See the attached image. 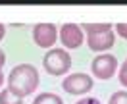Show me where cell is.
<instances>
[{
	"instance_id": "obj_5",
	"label": "cell",
	"mask_w": 127,
	"mask_h": 104,
	"mask_svg": "<svg viewBox=\"0 0 127 104\" xmlns=\"http://www.w3.org/2000/svg\"><path fill=\"white\" fill-rule=\"evenodd\" d=\"M33 40L40 48H50L58 40V29L54 23H37L33 27Z\"/></svg>"
},
{
	"instance_id": "obj_2",
	"label": "cell",
	"mask_w": 127,
	"mask_h": 104,
	"mask_svg": "<svg viewBox=\"0 0 127 104\" xmlns=\"http://www.w3.org/2000/svg\"><path fill=\"white\" fill-rule=\"evenodd\" d=\"M42 66L50 75H64L71 68V56L64 48H52L46 56L42 58Z\"/></svg>"
},
{
	"instance_id": "obj_16",
	"label": "cell",
	"mask_w": 127,
	"mask_h": 104,
	"mask_svg": "<svg viewBox=\"0 0 127 104\" xmlns=\"http://www.w3.org/2000/svg\"><path fill=\"white\" fill-rule=\"evenodd\" d=\"M4 35H6V27H4V25L0 23V40L4 39Z\"/></svg>"
},
{
	"instance_id": "obj_3",
	"label": "cell",
	"mask_w": 127,
	"mask_h": 104,
	"mask_svg": "<svg viewBox=\"0 0 127 104\" xmlns=\"http://www.w3.org/2000/svg\"><path fill=\"white\" fill-rule=\"evenodd\" d=\"M62 89L69 95H87L93 89V77L87 73H71L64 79Z\"/></svg>"
},
{
	"instance_id": "obj_11",
	"label": "cell",
	"mask_w": 127,
	"mask_h": 104,
	"mask_svg": "<svg viewBox=\"0 0 127 104\" xmlns=\"http://www.w3.org/2000/svg\"><path fill=\"white\" fill-rule=\"evenodd\" d=\"M108 104H127V91H118L110 96Z\"/></svg>"
},
{
	"instance_id": "obj_17",
	"label": "cell",
	"mask_w": 127,
	"mask_h": 104,
	"mask_svg": "<svg viewBox=\"0 0 127 104\" xmlns=\"http://www.w3.org/2000/svg\"><path fill=\"white\" fill-rule=\"evenodd\" d=\"M2 83H4V75H2V71H0V87H2Z\"/></svg>"
},
{
	"instance_id": "obj_7",
	"label": "cell",
	"mask_w": 127,
	"mask_h": 104,
	"mask_svg": "<svg viewBox=\"0 0 127 104\" xmlns=\"http://www.w3.org/2000/svg\"><path fill=\"white\" fill-rule=\"evenodd\" d=\"M114 31H104V33H96V35H89L87 37V44L91 46V50H96V52H104L108 48L114 46Z\"/></svg>"
},
{
	"instance_id": "obj_6",
	"label": "cell",
	"mask_w": 127,
	"mask_h": 104,
	"mask_svg": "<svg viewBox=\"0 0 127 104\" xmlns=\"http://www.w3.org/2000/svg\"><path fill=\"white\" fill-rule=\"evenodd\" d=\"M60 40L65 48H79L83 44V29L75 23H64L60 29Z\"/></svg>"
},
{
	"instance_id": "obj_9",
	"label": "cell",
	"mask_w": 127,
	"mask_h": 104,
	"mask_svg": "<svg viewBox=\"0 0 127 104\" xmlns=\"http://www.w3.org/2000/svg\"><path fill=\"white\" fill-rule=\"evenodd\" d=\"M81 29H85L89 35H96V33H104V31H110L112 25L110 23H83Z\"/></svg>"
},
{
	"instance_id": "obj_4",
	"label": "cell",
	"mask_w": 127,
	"mask_h": 104,
	"mask_svg": "<svg viewBox=\"0 0 127 104\" xmlns=\"http://www.w3.org/2000/svg\"><path fill=\"white\" fill-rule=\"evenodd\" d=\"M91 69H93V75L96 79H110L118 69V58L112 54H100L93 60Z\"/></svg>"
},
{
	"instance_id": "obj_13",
	"label": "cell",
	"mask_w": 127,
	"mask_h": 104,
	"mask_svg": "<svg viewBox=\"0 0 127 104\" xmlns=\"http://www.w3.org/2000/svg\"><path fill=\"white\" fill-rule=\"evenodd\" d=\"M116 31H118L119 37L127 39V23H118V25H116Z\"/></svg>"
},
{
	"instance_id": "obj_15",
	"label": "cell",
	"mask_w": 127,
	"mask_h": 104,
	"mask_svg": "<svg viewBox=\"0 0 127 104\" xmlns=\"http://www.w3.org/2000/svg\"><path fill=\"white\" fill-rule=\"evenodd\" d=\"M4 64H6V54H4V50L0 48V71H2V68H4Z\"/></svg>"
},
{
	"instance_id": "obj_8",
	"label": "cell",
	"mask_w": 127,
	"mask_h": 104,
	"mask_svg": "<svg viewBox=\"0 0 127 104\" xmlns=\"http://www.w3.org/2000/svg\"><path fill=\"white\" fill-rule=\"evenodd\" d=\"M33 104H64V100L58 95H54V93H40L33 100Z\"/></svg>"
},
{
	"instance_id": "obj_1",
	"label": "cell",
	"mask_w": 127,
	"mask_h": 104,
	"mask_svg": "<svg viewBox=\"0 0 127 104\" xmlns=\"http://www.w3.org/2000/svg\"><path fill=\"white\" fill-rule=\"evenodd\" d=\"M37 87H39V71L31 64H19L10 71L8 89L14 95L25 98V96L31 95Z\"/></svg>"
},
{
	"instance_id": "obj_10",
	"label": "cell",
	"mask_w": 127,
	"mask_h": 104,
	"mask_svg": "<svg viewBox=\"0 0 127 104\" xmlns=\"http://www.w3.org/2000/svg\"><path fill=\"white\" fill-rule=\"evenodd\" d=\"M0 104H23V98L14 95L10 89H6L0 93Z\"/></svg>"
},
{
	"instance_id": "obj_18",
	"label": "cell",
	"mask_w": 127,
	"mask_h": 104,
	"mask_svg": "<svg viewBox=\"0 0 127 104\" xmlns=\"http://www.w3.org/2000/svg\"><path fill=\"white\" fill-rule=\"evenodd\" d=\"M123 66H127V60H125V64H123Z\"/></svg>"
},
{
	"instance_id": "obj_14",
	"label": "cell",
	"mask_w": 127,
	"mask_h": 104,
	"mask_svg": "<svg viewBox=\"0 0 127 104\" xmlns=\"http://www.w3.org/2000/svg\"><path fill=\"white\" fill-rule=\"evenodd\" d=\"M77 104H100L98 98H93V96H85V98H81Z\"/></svg>"
},
{
	"instance_id": "obj_12",
	"label": "cell",
	"mask_w": 127,
	"mask_h": 104,
	"mask_svg": "<svg viewBox=\"0 0 127 104\" xmlns=\"http://www.w3.org/2000/svg\"><path fill=\"white\" fill-rule=\"evenodd\" d=\"M119 83H121L123 87H127V66H121V68H119Z\"/></svg>"
}]
</instances>
